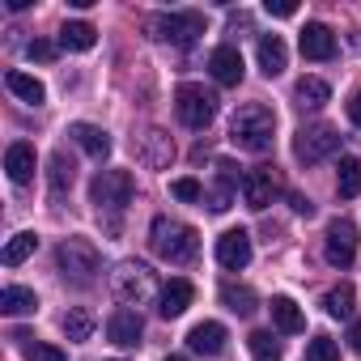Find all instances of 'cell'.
Instances as JSON below:
<instances>
[{"label":"cell","mask_w":361,"mask_h":361,"mask_svg":"<svg viewBox=\"0 0 361 361\" xmlns=\"http://www.w3.org/2000/svg\"><path fill=\"white\" fill-rule=\"evenodd\" d=\"M272 136H276V115H272V106L247 102V106L234 111V119H230V140H234L238 149H247V153H268V149H272Z\"/></svg>","instance_id":"6da1fadb"},{"label":"cell","mask_w":361,"mask_h":361,"mask_svg":"<svg viewBox=\"0 0 361 361\" xmlns=\"http://www.w3.org/2000/svg\"><path fill=\"white\" fill-rule=\"evenodd\" d=\"M149 247H153V255L166 259V264H188V259H196L200 238H196L192 226L174 221V217H153V226H149Z\"/></svg>","instance_id":"7a4b0ae2"},{"label":"cell","mask_w":361,"mask_h":361,"mask_svg":"<svg viewBox=\"0 0 361 361\" xmlns=\"http://www.w3.org/2000/svg\"><path fill=\"white\" fill-rule=\"evenodd\" d=\"M136 196V178L128 170H102L90 183V200L98 213H123Z\"/></svg>","instance_id":"3957f363"},{"label":"cell","mask_w":361,"mask_h":361,"mask_svg":"<svg viewBox=\"0 0 361 361\" xmlns=\"http://www.w3.org/2000/svg\"><path fill=\"white\" fill-rule=\"evenodd\" d=\"M174 111H178V119H183L188 128L200 132V128H209L217 119V94L204 90V85H196V81H183L178 94H174Z\"/></svg>","instance_id":"277c9868"},{"label":"cell","mask_w":361,"mask_h":361,"mask_svg":"<svg viewBox=\"0 0 361 361\" xmlns=\"http://www.w3.org/2000/svg\"><path fill=\"white\" fill-rule=\"evenodd\" d=\"M98 251H94V243H85V238H64L60 247H56V268L68 276V281H77V285H90L94 276H98Z\"/></svg>","instance_id":"5b68a950"},{"label":"cell","mask_w":361,"mask_h":361,"mask_svg":"<svg viewBox=\"0 0 361 361\" xmlns=\"http://www.w3.org/2000/svg\"><path fill=\"white\" fill-rule=\"evenodd\" d=\"M111 293L119 302H128V306H140V302L153 298V272L145 264H136V259H123L111 272Z\"/></svg>","instance_id":"8992f818"},{"label":"cell","mask_w":361,"mask_h":361,"mask_svg":"<svg viewBox=\"0 0 361 361\" xmlns=\"http://www.w3.org/2000/svg\"><path fill=\"white\" fill-rule=\"evenodd\" d=\"M336 149H340V132H336L331 123H306V128H298V136H293V157H298L302 166H314V161L331 157Z\"/></svg>","instance_id":"52a82bcc"},{"label":"cell","mask_w":361,"mask_h":361,"mask_svg":"<svg viewBox=\"0 0 361 361\" xmlns=\"http://www.w3.org/2000/svg\"><path fill=\"white\" fill-rule=\"evenodd\" d=\"M149 35L174 47H192L204 35V18L200 13H161V18H149Z\"/></svg>","instance_id":"ba28073f"},{"label":"cell","mask_w":361,"mask_h":361,"mask_svg":"<svg viewBox=\"0 0 361 361\" xmlns=\"http://www.w3.org/2000/svg\"><path fill=\"white\" fill-rule=\"evenodd\" d=\"M323 255L331 268H348L357 259V226L348 217L327 221V238H323Z\"/></svg>","instance_id":"9c48e42d"},{"label":"cell","mask_w":361,"mask_h":361,"mask_svg":"<svg viewBox=\"0 0 361 361\" xmlns=\"http://www.w3.org/2000/svg\"><path fill=\"white\" fill-rule=\"evenodd\" d=\"M272 196H276V174H272V166H255V170L243 174V200H247V209L264 213L272 204Z\"/></svg>","instance_id":"30bf717a"},{"label":"cell","mask_w":361,"mask_h":361,"mask_svg":"<svg viewBox=\"0 0 361 361\" xmlns=\"http://www.w3.org/2000/svg\"><path fill=\"white\" fill-rule=\"evenodd\" d=\"M217 264L230 272H243L251 264V234L247 230H226L217 238Z\"/></svg>","instance_id":"8fae6325"},{"label":"cell","mask_w":361,"mask_h":361,"mask_svg":"<svg viewBox=\"0 0 361 361\" xmlns=\"http://www.w3.org/2000/svg\"><path fill=\"white\" fill-rule=\"evenodd\" d=\"M136 157H140L149 170H166L170 157H174V140H170L161 128H149V132L136 140Z\"/></svg>","instance_id":"7c38bea8"},{"label":"cell","mask_w":361,"mask_h":361,"mask_svg":"<svg viewBox=\"0 0 361 361\" xmlns=\"http://www.w3.org/2000/svg\"><path fill=\"white\" fill-rule=\"evenodd\" d=\"M106 336L119 344V348H136L140 344V336H145V319L136 314V310H115L111 319H106Z\"/></svg>","instance_id":"4fadbf2b"},{"label":"cell","mask_w":361,"mask_h":361,"mask_svg":"<svg viewBox=\"0 0 361 361\" xmlns=\"http://www.w3.org/2000/svg\"><path fill=\"white\" fill-rule=\"evenodd\" d=\"M302 56H306V60H331V56H336V35H331V26L306 22V30H302Z\"/></svg>","instance_id":"5bb4252c"},{"label":"cell","mask_w":361,"mask_h":361,"mask_svg":"<svg viewBox=\"0 0 361 361\" xmlns=\"http://www.w3.org/2000/svg\"><path fill=\"white\" fill-rule=\"evenodd\" d=\"M209 73H213V81L217 85H238L243 81V56H238V47H217L213 56H209Z\"/></svg>","instance_id":"9a60e30c"},{"label":"cell","mask_w":361,"mask_h":361,"mask_svg":"<svg viewBox=\"0 0 361 361\" xmlns=\"http://www.w3.org/2000/svg\"><path fill=\"white\" fill-rule=\"evenodd\" d=\"M188 344H192V353H200V357H217L221 348H226V327L221 323H196L192 331H188Z\"/></svg>","instance_id":"2e32d148"},{"label":"cell","mask_w":361,"mask_h":361,"mask_svg":"<svg viewBox=\"0 0 361 361\" xmlns=\"http://www.w3.org/2000/svg\"><path fill=\"white\" fill-rule=\"evenodd\" d=\"M35 145H9V153H5V170H9V178H13V183L18 188H26L30 183V178H35Z\"/></svg>","instance_id":"e0dca14e"},{"label":"cell","mask_w":361,"mask_h":361,"mask_svg":"<svg viewBox=\"0 0 361 361\" xmlns=\"http://www.w3.org/2000/svg\"><path fill=\"white\" fill-rule=\"evenodd\" d=\"M192 298H196V289H192L188 281H170V285L161 289V298H157V314H161V319H178V314L192 306Z\"/></svg>","instance_id":"ac0fdd59"},{"label":"cell","mask_w":361,"mask_h":361,"mask_svg":"<svg viewBox=\"0 0 361 361\" xmlns=\"http://www.w3.org/2000/svg\"><path fill=\"white\" fill-rule=\"evenodd\" d=\"M73 174H77L73 157H68L64 149H56V153L47 157V188H51V196H56V200H60V196L73 188Z\"/></svg>","instance_id":"d6986e66"},{"label":"cell","mask_w":361,"mask_h":361,"mask_svg":"<svg viewBox=\"0 0 361 361\" xmlns=\"http://www.w3.org/2000/svg\"><path fill=\"white\" fill-rule=\"evenodd\" d=\"M285 64H289V51H285L281 35H264L259 39V68H264V77H281Z\"/></svg>","instance_id":"ffe728a7"},{"label":"cell","mask_w":361,"mask_h":361,"mask_svg":"<svg viewBox=\"0 0 361 361\" xmlns=\"http://www.w3.org/2000/svg\"><path fill=\"white\" fill-rule=\"evenodd\" d=\"M68 136H73V140H77L90 157H98V161L111 153V136H106L98 123H73V132H68Z\"/></svg>","instance_id":"44dd1931"},{"label":"cell","mask_w":361,"mask_h":361,"mask_svg":"<svg viewBox=\"0 0 361 361\" xmlns=\"http://www.w3.org/2000/svg\"><path fill=\"white\" fill-rule=\"evenodd\" d=\"M272 323H276V331H285V336L306 331V314L298 310L293 298H272Z\"/></svg>","instance_id":"7402d4cb"},{"label":"cell","mask_w":361,"mask_h":361,"mask_svg":"<svg viewBox=\"0 0 361 361\" xmlns=\"http://www.w3.org/2000/svg\"><path fill=\"white\" fill-rule=\"evenodd\" d=\"M293 98H298L302 111H319V106L331 98V85H327L323 77H302V81L293 85Z\"/></svg>","instance_id":"603a6c76"},{"label":"cell","mask_w":361,"mask_h":361,"mask_svg":"<svg viewBox=\"0 0 361 361\" xmlns=\"http://www.w3.org/2000/svg\"><path fill=\"white\" fill-rule=\"evenodd\" d=\"M0 310H5V314H35L39 298L26 285H5V289H0Z\"/></svg>","instance_id":"cb8c5ba5"},{"label":"cell","mask_w":361,"mask_h":361,"mask_svg":"<svg viewBox=\"0 0 361 361\" xmlns=\"http://www.w3.org/2000/svg\"><path fill=\"white\" fill-rule=\"evenodd\" d=\"M5 85H9V94H18V98H22V102H30V106H39V102L47 98L43 81H39V77H30V73H22V68H13V73L5 77Z\"/></svg>","instance_id":"d4e9b609"},{"label":"cell","mask_w":361,"mask_h":361,"mask_svg":"<svg viewBox=\"0 0 361 361\" xmlns=\"http://www.w3.org/2000/svg\"><path fill=\"white\" fill-rule=\"evenodd\" d=\"M94 43H98V30L90 22H64V30H60V47L64 51H90Z\"/></svg>","instance_id":"484cf974"},{"label":"cell","mask_w":361,"mask_h":361,"mask_svg":"<svg viewBox=\"0 0 361 361\" xmlns=\"http://www.w3.org/2000/svg\"><path fill=\"white\" fill-rule=\"evenodd\" d=\"M13 340L22 344V357H26V361H68V353H64V348L43 344V340H35L30 331H13Z\"/></svg>","instance_id":"4316f807"},{"label":"cell","mask_w":361,"mask_h":361,"mask_svg":"<svg viewBox=\"0 0 361 361\" xmlns=\"http://www.w3.org/2000/svg\"><path fill=\"white\" fill-rule=\"evenodd\" d=\"M336 192L344 200L361 196V157H340V170H336Z\"/></svg>","instance_id":"83f0119b"},{"label":"cell","mask_w":361,"mask_h":361,"mask_svg":"<svg viewBox=\"0 0 361 361\" xmlns=\"http://www.w3.org/2000/svg\"><path fill=\"white\" fill-rule=\"evenodd\" d=\"M221 302L234 310V314H255V289H247V285H234V281H226L221 285Z\"/></svg>","instance_id":"f1b7e54d"},{"label":"cell","mask_w":361,"mask_h":361,"mask_svg":"<svg viewBox=\"0 0 361 361\" xmlns=\"http://www.w3.org/2000/svg\"><path fill=\"white\" fill-rule=\"evenodd\" d=\"M35 247H39V234L22 230V234H13V238H9V247H5V255H0V259H5L9 268H18L22 259H30V255H35Z\"/></svg>","instance_id":"f546056e"},{"label":"cell","mask_w":361,"mask_h":361,"mask_svg":"<svg viewBox=\"0 0 361 361\" xmlns=\"http://www.w3.org/2000/svg\"><path fill=\"white\" fill-rule=\"evenodd\" d=\"M323 310H327L331 319H348V314H353V285H348V281H340L336 289H327Z\"/></svg>","instance_id":"4dcf8cb0"},{"label":"cell","mask_w":361,"mask_h":361,"mask_svg":"<svg viewBox=\"0 0 361 361\" xmlns=\"http://www.w3.org/2000/svg\"><path fill=\"white\" fill-rule=\"evenodd\" d=\"M90 331H94V314L90 310H68L64 314V336L68 340H90Z\"/></svg>","instance_id":"1f68e13d"},{"label":"cell","mask_w":361,"mask_h":361,"mask_svg":"<svg viewBox=\"0 0 361 361\" xmlns=\"http://www.w3.org/2000/svg\"><path fill=\"white\" fill-rule=\"evenodd\" d=\"M302 361H340V348H336V340H331V336H314V340L306 344Z\"/></svg>","instance_id":"d6a6232c"},{"label":"cell","mask_w":361,"mask_h":361,"mask_svg":"<svg viewBox=\"0 0 361 361\" xmlns=\"http://www.w3.org/2000/svg\"><path fill=\"white\" fill-rule=\"evenodd\" d=\"M251 353L259 357V361H276V353H281V344L272 340V331H251Z\"/></svg>","instance_id":"836d02e7"},{"label":"cell","mask_w":361,"mask_h":361,"mask_svg":"<svg viewBox=\"0 0 361 361\" xmlns=\"http://www.w3.org/2000/svg\"><path fill=\"white\" fill-rule=\"evenodd\" d=\"M170 192H174L178 200H188V204H192V200H204V188L196 183V178H174Z\"/></svg>","instance_id":"e575fe53"},{"label":"cell","mask_w":361,"mask_h":361,"mask_svg":"<svg viewBox=\"0 0 361 361\" xmlns=\"http://www.w3.org/2000/svg\"><path fill=\"white\" fill-rule=\"evenodd\" d=\"M26 56H30V60H43V64H47V60H56V47H51V43H43V39H35V43L26 47Z\"/></svg>","instance_id":"d590c367"},{"label":"cell","mask_w":361,"mask_h":361,"mask_svg":"<svg viewBox=\"0 0 361 361\" xmlns=\"http://www.w3.org/2000/svg\"><path fill=\"white\" fill-rule=\"evenodd\" d=\"M272 18H293L298 13V5H293V0H268V5H264Z\"/></svg>","instance_id":"8d00e7d4"},{"label":"cell","mask_w":361,"mask_h":361,"mask_svg":"<svg viewBox=\"0 0 361 361\" xmlns=\"http://www.w3.org/2000/svg\"><path fill=\"white\" fill-rule=\"evenodd\" d=\"M289 209H293V213H302V217H310V213H314V204H310L306 196H298V192H289Z\"/></svg>","instance_id":"74e56055"},{"label":"cell","mask_w":361,"mask_h":361,"mask_svg":"<svg viewBox=\"0 0 361 361\" xmlns=\"http://www.w3.org/2000/svg\"><path fill=\"white\" fill-rule=\"evenodd\" d=\"M348 119H353V123L361 128V90H357V94L348 98Z\"/></svg>","instance_id":"f35d334b"},{"label":"cell","mask_w":361,"mask_h":361,"mask_svg":"<svg viewBox=\"0 0 361 361\" xmlns=\"http://www.w3.org/2000/svg\"><path fill=\"white\" fill-rule=\"evenodd\" d=\"M348 340H353V348H357V353H361V323H357V327H353V336H348Z\"/></svg>","instance_id":"ab89813d"},{"label":"cell","mask_w":361,"mask_h":361,"mask_svg":"<svg viewBox=\"0 0 361 361\" xmlns=\"http://www.w3.org/2000/svg\"><path fill=\"white\" fill-rule=\"evenodd\" d=\"M166 361H188V357H166Z\"/></svg>","instance_id":"60d3db41"}]
</instances>
